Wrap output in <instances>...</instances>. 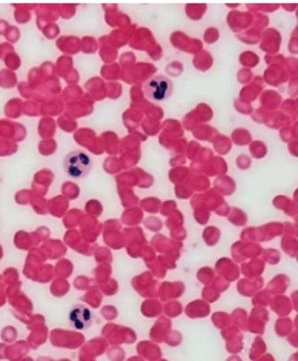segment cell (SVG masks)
Segmentation results:
<instances>
[{"label":"cell","instance_id":"cell-2","mask_svg":"<svg viewBox=\"0 0 298 361\" xmlns=\"http://www.w3.org/2000/svg\"><path fill=\"white\" fill-rule=\"evenodd\" d=\"M144 91H147L148 97L152 102H166L169 97L173 96V82L168 79L165 75H156L147 83L144 87Z\"/></svg>","mask_w":298,"mask_h":361},{"label":"cell","instance_id":"cell-3","mask_svg":"<svg viewBox=\"0 0 298 361\" xmlns=\"http://www.w3.org/2000/svg\"><path fill=\"white\" fill-rule=\"evenodd\" d=\"M68 322H70V326L77 331H85L88 329L94 323V314L89 307L83 306V305H75L71 307L70 314H68Z\"/></svg>","mask_w":298,"mask_h":361},{"label":"cell","instance_id":"cell-1","mask_svg":"<svg viewBox=\"0 0 298 361\" xmlns=\"http://www.w3.org/2000/svg\"><path fill=\"white\" fill-rule=\"evenodd\" d=\"M92 166H94V160L87 151L82 149L71 151L63 160L65 174L71 180L87 178L91 174Z\"/></svg>","mask_w":298,"mask_h":361}]
</instances>
